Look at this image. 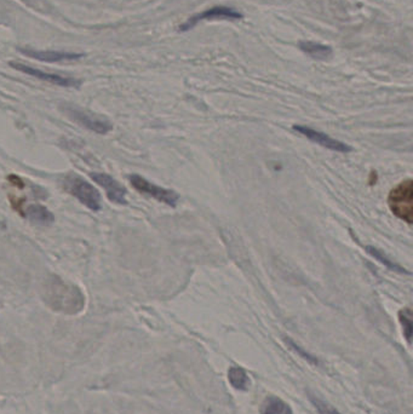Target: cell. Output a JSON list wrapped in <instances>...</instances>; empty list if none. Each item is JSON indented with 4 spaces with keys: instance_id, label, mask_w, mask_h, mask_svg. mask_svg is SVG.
Masks as SVG:
<instances>
[{
    "instance_id": "52a82bcc",
    "label": "cell",
    "mask_w": 413,
    "mask_h": 414,
    "mask_svg": "<svg viewBox=\"0 0 413 414\" xmlns=\"http://www.w3.org/2000/svg\"><path fill=\"white\" fill-rule=\"evenodd\" d=\"M90 179L98 184L107 194L109 201L115 205H126V194L128 190L123 184L118 182L117 179H113L111 174H102V172H91Z\"/></svg>"
},
{
    "instance_id": "4fadbf2b",
    "label": "cell",
    "mask_w": 413,
    "mask_h": 414,
    "mask_svg": "<svg viewBox=\"0 0 413 414\" xmlns=\"http://www.w3.org/2000/svg\"><path fill=\"white\" fill-rule=\"evenodd\" d=\"M260 414H293V412L285 401L276 396H269L262 404Z\"/></svg>"
},
{
    "instance_id": "7c38bea8",
    "label": "cell",
    "mask_w": 413,
    "mask_h": 414,
    "mask_svg": "<svg viewBox=\"0 0 413 414\" xmlns=\"http://www.w3.org/2000/svg\"><path fill=\"white\" fill-rule=\"evenodd\" d=\"M300 49L306 52V55L315 58V60H327L332 56V49L330 46L322 45L319 43L313 41H301Z\"/></svg>"
},
{
    "instance_id": "d6986e66",
    "label": "cell",
    "mask_w": 413,
    "mask_h": 414,
    "mask_svg": "<svg viewBox=\"0 0 413 414\" xmlns=\"http://www.w3.org/2000/svg\"><path fill=\"white\" fill-rule=\"evenodd\" d=\"M8 179H9V181H10L11 183H14L16 184V185H19L20 188H22V187H23V182H22V179H21L20 177H17V176H14V174H12V176H9Z\"/></svg>"
},
{
    "instance_id": "e0dca14e",
    "label": "cell",
    "mask_w": 413,
    "mask_h": 414,
    "mask_svg": "<svg viewBox=\"0 0 413 414\" xmlns=\"http://www.w3.org/2000/svg\"><path fill=\"white\" fill-rule=\"evenodd\" d=\"M311 404L315 406V409H317V412L320 414H342L339 413L336 409H333L331 404H327L322 400L317 399L315 396H311Z\"/></svg>"
},
{
    "instance_id": "277c9868",
    "label": "cell",
    "mask_w": 413,
    "mask_h": 414,
    "mask_svg": "<svg viewBox=\"0 0 413 414\" xmlns=\"http://www.w3.org/2000/svg\"><path fill=\"white\" fill-rule=\"evenodd\" d=\"M61 109L62 112L65 113L71 122L82 125L92 133L106 135L113 130V124L107 118L87 111L84 108L65 103V104H62Z\"/></svg>"
},
{
    "instance_id": "30bf717a",
    "label": "cell",
    "mask_w": 413,
    "mask_h": 414,
    "mask_svg": "<svg viewBox=\"0 0 413 414\" xmlns=\"http://www.w3.org/2000/svg\"><path fill=\"white\" fill-rule=\"evenodd\" d=\"M21 54L26 56L32 57L38 61L47 62V63H57V62L78 61L82 58V54H74V52L63 51H39V50H31V49H22Z\"/></svg>"
},
{
    "instance_id": "8992f818",
    "label": "cell",
    "mask_w": 413,
    "mask_h": 414,
    "mask_svg": "<svg viewBox=\"0 0 413 414\" xmlns=\"http://www.w3.org/2000/svg\"><path fill=\"white\" fill-rule=\"evenodd\" d=\"M243 19V14L235 10L233 8L227 6H214L209 10L203 11L200 14L189 17L186 23L179 27V31L187 32L197 26L201 21L211 20H240Z\"/></svg>"
},
{
    "instance_id": "2e32d148",
    "label": "cell",
    "mask_w": 413,
    "mask_h": 414,
    "mask_svg": "<svg viewBox=\"0 0 413 414\" xmlns=\"http://www.w3.org/2000/svg\"><path fill=\"white\" fill-rule=\"evenodd\" d=\"M366 251H368V253H370L373 258H376L377 261L381 262L383 266H387L390 271H397V273H406V271H405L403 268L398 266V264H395V263H393L390 260H388L386 255H383L381 251L375 249L373 246H366Z\"/></svg>"
},
{
    "instance_id": "7a4b0ae2",
    "label": "cell",
    "mask_w": 413,
    "mask_h": 414,
    "mask_svg": "<svg viewBox=\"0 0 413 414\" xmlns=\"http://www.w3.org/2000/svg\"><path fill=\"white\" fill-rule=\"evenodd\" d=\"M62 185L67 193L79 200L89 210L97 212L102 209V198L100 192L82 176L73 172L66 174L62 179Z\"/></svg>"
},
{
    "instance_id": "5bb4252c",
    "label": "cell",
    "mask_w": 413,
    "mask_h": 414,
    "mask_svg": "<svg viewBox=\"0 0 413 414\" xmlns=\"http://www.w3.org/2000/svg\"><path fill=\"white\" fill-rule=\"evenodd\" d=\"M228 380L230 385L236 390H247L250 385V379L245 369L239 366H233L228 371Z\"/></svg>"
},
{
    "instance_id": "9a60e30c",
    "label": "cell",
    "mask_w": 413,
    "mask_h": 414,
    "mask_svg": "<svg viewBox=\"0 0 413 414\" xmlns=\"http://www.w3.org/2000/svg\"><path fill=\"white\" fill-rule=\"evenodd\" d=\"M399 320L403 325V336L406 338V341L411 344V339H412V312H411V309L405 308L399 312Z\"/></svg>"
},
{
    "instance_id": "8fae6325",
    "label": "cell",
    "mask_w": 413,
    "mask_h": 414,
    "mask_svg": "<svg viewBox=\"0 0 413 414\" xmlns=\"http://www.w3.org/2000/svg\"><path fill=\"white\" fill-rule=\"evenodd\" d=\"M23 217H27L38 225H52L55 222V216L43 205H31L23 210Z\"/></svg>"
},
{
    "instance_id": "6da1fadb",
    "label": "cell",
    "mask_w": 413,
    "mask_h": 414,
    "mask_svg": "<svg viewBox=\"0 0 413 414\" xmlns=\"http://www.w3.org/2000/svg\"><path fill=\"white\" fill-rule=\"evenodd\" d=\"M43 299L57 312L76 315L85 306V297L79 287L68 284L57 275H50L44 284Z\"/></svg>"
},
{
    "instance_id": "3957f363",
    "label": "cell",
    "mask_w": 413,
    "mask_h": 414,
    "mask_svg": "<svg viewBox=\"0 0 413 414\" xmlns=\"http://www.w3.org/2000/svg\"><path fill=\"white\" fill-rule=\"evenodd\" d=\"M388 205L395 217L412 225L413 222V183L412 179H406L390 190Z\"/></svg>"
},
{
    "instance_id": "9c48e42d",
    "label": "cell",
    "mask_w": 413,
    "mask_h": 414,
    "mask_svg": "<svg viewBox=\"0 0 413 414\" xmlns=\"http://www.w3.org/2000/svg\"><path fill=\"white\" fill-rule=\"evenodd\" d=\"M10 66L17 69V71H20V72L28 74V76L36 78V79H41L43 82H50V84H54L57 87H80V84H82L80 80L74 79V78L62 77V76H57V74L43 72V71H39L36 68L26 66V65H22V63H17V62H10Z\"/></svg>"
},
{
    "instance_id": "ba28073f",
    "label": "cell",
    "mask_w": 413,
    "mask_h": 414,
    "mask_svg": "<svg viewBox=\"0 0 413 414\" xmlns=\"http://www.w3.org/2000/svg\"><path fill=\"white\" fill-rule=\"evenodd\" d=\"M293 130L296 133H301L304 137L308 138L311 142L322 146L324 148L330 149L333 152H339V153H348V152H352L353 149L350 146L343 143L337 141L335 138L330 137L326 133H319L314 128H308V126H303V125H295Z\"/></svg>"
},
{
    "instance_id": "5b68a950",
    "label": "cell",
    "mask_w": 413,
    "mask_h": 414,
    "mask_svg": "<svg viewBox=\"0 0 413 414\" xmlns=\"http://www.w3.org/2000/svg\"><path fill=\"white\" fill-rule=\"evenodd\" d=\"M129 181L133 188L139 192L141 194L150 196L163 204L168 205L170 207H176L179 204V196L175 192L159 187L139 174H131L129 177Z\"/></svg>"
},
{
    "instance_id": "ac0fdd59",
    "label": "cell",
    "mask_w": 413,
    "mask_h": 414,
    "mask_svg": "<svg viewBox=\"0 0 413 414\" xmlns=\"http://www.w3.org/2000/svg\"><path fill=\"white\" fill-rule=\"evenodd\" d=\"M286 343H289V344H290L291 348L293 349V350H295L296 353L300 354L302 358L308 360L309 363H315V365H317V363H319V361H317V358H314V356H311V355H309V354L306 353V352H304V350H303L301 347H298V345H297L296 343L292 342L291 339H286Z\"/></svg>"
}]
</instances>
